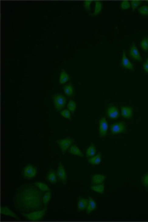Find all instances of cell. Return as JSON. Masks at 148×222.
<instances>
[{"label": "cell", "mask_w": 148, "mask_h": 222, "mask_svg": "<svg viewBox=\"0 0 148 222\" xmlns=\"http://www.w3.org/2000/svg\"><path fill=\"white\" fill-rule=\"evenodd\" d=\"M33 185H27L20 193V201L28 209H37L41 206V193L36 189Z\"/></svg>", "instance_id": "6da1fadb"}, {"label": "cell", "mask_w": 148, "mask_h": 222, "mask_svg": "<svg viewBox=\"0 0 148 222\" xmlns=\"http://www.w3.org/2000/svg\"><path fill=\"white\" fill-rule=\"evenodd\" d=\"M46 212H47V207L45 209H43V210H40V211H35V212H31L29 214H24L23 213L22 214L26 218H27L29 220L37 221V220H41L44 217Z\"/></svg>", "instance_id": "7a4b0ae2"}, {"label": "cell", "mask_w": 148, "mask_h": 222, "mask_svg": "<svg viewBox=\"0 0 148 222\" xmlns=\"http://www.w3.org/2000/svg\"><path fill=\"white\" fill-rule=\"evenodd\" d=\"M53 100L54 103V108L57 111L62 110L66 105V98L61 94H55L53 97Z\"/></svg>", "instance_id": "3957f363"}, {"label": "cell", "mask_w": 148, "mask_h": 222, "mask_svg": "<svg viewBox=\"0 0 148 222\" xmlns=\"http://www.w3.org/2000/svg\"><path fill=\"white\" fill-rule=\"evenodd\" d=\"M110 131L113 135L116 134H122L126 132V127H125V122H117L113 123L110 127Z\"/></svg>", "instance_id": "277c9868"}, {"label": "cell", "mask_w": 148, "mask_h": 222, "mask_svg": "<svg viewBox=\"0 0 148 222\" xmlns=\"http://www.w3.org/2000/svg\"><path fill=\"white\" fill-rule=\"evenodd\" d=\"M73 139L71 138L70 137H67L65 138H63V139H59L57 141V143H58V145H59L60 148H61V150H62V153L64 154L65 153H66L67 149L69 148V147H71V145H72V143H73Z\"/></svg>", "instance_id": "5b68a950"}, {"label": "cell", "mask_w": 148, "mask_h": 222, "mask_svg": "<svg viewBox=\"0 0 148 222\" xmlns=\"http://www.w3.org/2000/svg\"><path fill=\"white\" fill-rule=\"evenodd\" d=\"M37 172V168L34 167L32 165H27L24 168L23 175L25 178L32 179L34 178Z\"/></svg>", "instance_id": "8992f818"}, {"label": "cell", "mask_w": 148, "mask_h": 222, "mask_svg": "<svg viewBox=\"0 0 148 222\" xmlns=\"http://www.w3.org/2000/svg\"><path fill=\"white\" fill-rule=\"evenodd\" d=\"M57 175H58V179L61 182L65 185L67 182V175L66 171L64 170V168L63 166L62 163L60 162L59 164V167H58V171H57Z\"/></svg>", "instance_id": "52a82bcc"}, {"label": "cell", "mask_w": 148, "mask_h": 222, "mask_svg": "<svg viewBox=\"0 0 148 222\" xmlns=\"http://www.w3.org/2000/svg\"><path fill=\"white\" fill-rule=\"evenodd\" d=\"M108 124L107 122V120L105 117L102 118L99 120V135L100 137H105L108 132Z\"/></svg>", "instance_id": "ba28073f"}, {"label": "cell", "mask_w": 148, "mask_h": 222, "mask_svg": "<svg viewBox=\"0 0 148 222\" xmlns=\"http://www.w3.org/2000/svg\"><path fill=\"white\" fill-rule=\"evenodd\" d=\"M106 113L111 120H117L119 116V110L116 106H109Z\"/></svg>", "instance_id": "9c48e42d"}, {"label": "cell", "mask_w": 148, "mask_h": 222, "mask_svg": "<svg viewBox=\"0 0 148 222\" xmlns=\"http://www.w3.org/2000/svg\"><path fill=\"white\" fill-rule=\"evenodd\" d=\"M129 54H130V57L132 58L133 60H137V61H141L142 60V57L140 56V53L138 51L135 43H133L132 45H131V48L129 49Z\"/></svg>", "instance_id": "30bf717a"}, {"label": "cell", "mask_w": 148, "mask_h": 222, "mask_svg": "<svg viewBox=\"0 0 148 222\" xmlns=\"http://www.w3.org/2000/svg\"><path fill=\"white\" fill-rule=\"evenodd\" d=\"M121 115L125 119H131L133 116V109L129 106L121 107Z\"/></svg>", "instance_id": "8fae6325"}, {"label": "cell", "mask_w": 148, "mask_h": 222, "mask_svg": "<svg viewBox=\"0 0 148 222\" xmlns=\"http://www.w3.org/2000/svg\"><path fill=\"white\" fill-rule=\"evenodd\" d=\"M122 65L124 66L126 69H128L129 71H135V68L133 66V64H131V62L129 61L127 56H126V53L125 51L123 52V57H122Z\"/></svg>", "instance_id": "7c38bea8"}, {"label": "cell", "mask_w": 148, "mask_h": 222, "mask_svg": "<svg viewBox=\"0 0 148 222\" xmlns=\"http://www.w3.org/2000/svg\"><path fill=\"white\" fill-rule=\"evenodd\" d=\"M106 176L104 175H94L91 177V182L93 185H98L104 182Z\"/></svg>", "instance_id": "4fadbf2b"}, {"label": "cell", "mask_w": 148, "mask_h": 222, "mask_svg": "<svg viewBox=\"0 0 148 222\" xmlns=\"http://www.w3.org/2000/svg\"><path fill=\"white\" fill-rule=\"evenodd\" d=\"M46 178L52 183H57L58 182V175H57V171H53V170H50L47 172V177Z\"/></svg>", "instance_id": "5bb4252c"}, {"label": "cell", "mask_w": 148, "mask_h": 222, "mask_svg": "<svg viewBox=\"0 0 148 222\" xmlns=\"http://www.w3.org/2000/svg\"><path fill=\"white\" fill-rule=\"evenodd\" d=\"M96 208H97V203L95 202V200L92 197H89L88 198V205L86 208V213L87 214L91 213L94 210H96Z\"/></svg>", "instance_id": "9a60e30c"}, {"label": "cell", "mask_w": 148, "mask_h": 222, "mask_svg": "<svg viewBox=\"0 0 148 222\" xmlns=\"http://www.w3.org/2000/svg\"><path fill=\"white\" fill-rule=\"evenodd\" d=\"M1 214H4V215H9V216H11V217H13V218H15L16 219V220H20L19 219V217L16 215L12 210H10L9 209L8 207H1Z\"/></svg>", "instance_id": "2e32d148"}, {"label": "cell", "mask_w": 148, "mask_h": 222, "mask_svg": "<svg viewBox=\"0 0 148 222\" xmlns=\"http://www.w3.org/2000/svg\"><path fill=\"white\" fill-rule=\"evenodd\" d=\"M102 161V155L101 153H98L97 155H94L93 157H91L89 159H88V162L89 164H91V165H99Z\"/></svg>", "instance_id": "e0dca14e"}, {"label": "cell", "mask_w": 148, "mask_h": 222, "mask_svg": "<svg viewBox=\"0 0 148 222\" xmlns=\"http://www.w3.org/2000/svg\"><path fill=\"white\" fill-rule=\"evenodd\" d=\"M88 205V200L85 198L80 197L78 201V210L79 211H82V210H86Z\"/></svg>", "instance_id": "ac0fdd59"}, {"label": "cell", "mask_w": 148, "mask_h": 222, "mask_svg": "<svg viewBox=\"0 0 148 222\" xmlns=\"http://www.w3.org/2000/svg\"><path fill=\"white\" fill-rule=\"evenodd\" d=\"M70 80V75L67 74L64 70H61V73H60V75H59V84L62 85V84L66 83L67 82H69Z\"/></svg>", "instance_id": "d6986e66"}, {"label": "cell", "mask_w": 148, "mask_h": 222, "mask_svg": "<svg viewBox=\"0 0 148 222\" xmlns=\"http://www.w3.org/2000/svg\"><path fill=\"white\" fill-rule=\"evenodd\" d=\"M63 89H64V91L65 92V94L67 96H69V97H71L74 94V86H73V83H70L66 85V86H64Z\"/></svg>", "instance_id": "ffe728a7"}, {"label": "cell", "mask_w": 148, "mask_h": 222, "mask_svg": "<svg viewBox=\"0 0 148 222\" xmlns=\"http://www.w3.org/2000/svg\"><path fill=\"white\" fill-rule=\"evenodd\" d=\"M69 152H70L71 154L76 155V156H80V157H83V154H82V152L80 150V149H79V147H76L75 145H72V146L70 147Z\"/></svg>", "instance_id": "44dd1931"}, {"label": "cell", "mask_w": 148, "mask_h": 222, "mask_svg": "<svg viewBox=\"0 0 148 222\" xmlns=\"http://www.w3.org/2000/svg\"><path fill=\"white\" fill-rule=\"evenodd\" d=\"M91 189L98 193L102 194L103 193V191H104V185L102 183V184H98V185H94V186H91Z\"/></svg>", "instance_id": "7402d4cb"}, {"label": "cell", "mask_w": 148, "mask_h": 222, "mask_svg": "<svg viewBox=\"0 0 148 222\" xmlns=\"http://www.w3.org/2000/svg\"><path fill=\"white\" fill-rule=\"evenodd\" d=\"M102 4L100 1H96L95 2V9H94V13L91 15L92 16H97L99 13L102 11Z\"/></svg>", "instance_id": "603a6c76"}, {"label": "cell", "mask_w": 148, "mask_h": 222, "mask_svg": "<svg viewBox=\"0 0 148 222\" xmlns=\"http://www.w3.org/2000/svg\"><path fill=\"white\" fill-rule=\"evenodd\" d=\"M96 152H97V149H96V147H95V145L94 144H91V146H90L88 148H87V150H86V156L87 157H93L95 154H96Z\"/></svg>", "instance_id": "cb8c5ba5"}, {"label": "cell", "mask_w": 148, "mask_h": 222, "mask_svg": "<svg viewBox=\"0 0 148 222\" xmlns=\"http://www.w3.org/2000/svg\"><path fill=\"white\" fill-rule=\"evenodd\" d=\"M34 186H36L38 189H40L41 191H43V192H48V191H50V188H49L45 183L43 182H37L34 183Z\"/></svg>", "instance_id": "d4e9b609"}, {"label": "cell", "mask_w": 148, "mask_h": 222, "mask_svg": "<svg viewBox=\"0 0 148 222\" xmlns=\"http://www.w3.org/2000/svg\"><path fill=\"white\" fill-rule=\"evenodd\" d=\"M50 199H51V192L50 191H48L47 193H46L44 196H43V204H44V206H47V204H48V203L50 202Z\"/></svg>", "instance_id": "484cf974"}, {"label": "cell", "mask_w": 148, "mask_h": 222, "mask_svg": "<svg viewBox=\"0 0 148 222\" xmlns=\"http://www.w3.org/2000/svg\"><path fill=\"white\" fill-rule=\"evenodd\" d=\"M67 109L70 111V113H74L76 109V103L73 100H70L67 104Z\"/></svg>", "instance_id": "4316f807"}, {"label": "cell", "mask_w": 148, "mask_h": 222, "mask_svg": "<svg viewBox=\"0 0 148 222\" xmlns=\"http://www.w3.org/2000/svg\"><path fill=\"white\" fill-rule=\"evenodd\" d=\"M139 13L141 16H148V6L146 5H143L139 9Z\"/></svg>", "instance_id": "83f0119b"}, {"label": "cell", "mask_w": 148, "mask_h": 222, "mask_svg": "<svg viewBox=\"0 0 148 222\" xmlns=\"http://www.w3.org/2000/svg\"><path fill=\"white\" fill-rule=\"evenodd\" d=\"M140 47L144 51H148V43L146 37H144L143 39L140 41Z\"/></svg>", "instance_id": "f1b7e54d"}, {"label": "cell", "mask_w": 148, "mask_h": 222, "mask_svg": "<svg viewBox=\"0 0 148 222\" xmlns=\"http://www.w3.org/2000/svg\"><path fill=\"white\" fill-rule=\"evenodd\" d=\"M130 7V2H129V1H122L121 2V5H120V8L123 9V10H126V9H128Z\"/></svg>", "instance_id": "f546056e"}, {"label": "cell", "mask_w": 148, "mask_h": 222, "mask_svg": "<svg viewBox=\"0 0 148 222\" xmlns=\"http://www.w3.org/2000/svg\"><path fill=\"white\" fill-rule=\"evenodd\" d=\"M60 114L62 115L63 117L66 118L68 120L71 119V115H70V111L69 109H64L60 112Z\"/></svg>", "instance_id": "4dcf8cb0"}, {"label": "cell", "mask_w": 148, "mask_h": 222, "mask_svg": "<svg viewBox=\"0 0 148 222\" xmlns=\"http://www.w3.org/2000/svg\"><path fill=\"white\" fill-rule=\"evenodd\" d=\"M140 3H141V2L139 1V0H132V1H130V5H131V7H132L133 11H135V10L136 9L137 7L140 4Z\"/></svg>", "instance_id": "1f68e13d"}, {"label": "cell", "mask_w": 148, "mask_h": 222, "mask_svg": "<svg viewBox=\"0 0 148 222\" xmlns=\"http://www.w3.org/2000/svg\"><path fill=\"white\" fill-rule=\"evenodd\" d=\"M141 182L143 184V186H148V172H146V174L142 176V178H141Z\"/></svg>", "instance_id": "d6a6232c"}, {"label": "cell", "mask_w": 148, "mask_h": 222, "mask_svg": "<svg viewBox=\"0 0 148 222\" xmlns=\"http://www.w3.org/2000/svg\"><path fill=\"white\" fill-rule=\"evenodd\" d=\"M91 3H92V1H90V0H88V1H84L83 2L84 8L87 9V10H90L91 9Z\"/></svg>", "instance_id": "836d02e7"}, {"label": "cell", "mask_w": 148, "mask_h": 222, "mask_svg": "<svg viewBox=\"0 0 148 222\" xmlns=\"http://www.w3.org/2000/svg\"><path fill=\"white\" fill-rule=\"evenodd\" d=\"M143 69H144L145 71L148 73V64L144 63V64H143Z\"/></svg>", "instance_id": "e575fe53"}, {"label": "cell", "mask_w": 148, "mask_h": 222, "mask_svg": "<svg viewBox=\"0 0 148 222\" xmlns=\"http://www.w3.org/2000/svg\"><path fill=\"white\" fill-rule=\"evenodd\" d=\"M146 63L148 64V58H147V59H146Z\"/></svg>", "instance_id": "d590c367"}, {"label": "cell", "mask_w": 148, "mask_h": 222, "mask_svg": "<svg viewBox=\"0 0 148 222\" xmlns=\"http://www.w3.org/2000/svg\"><path fill=\"white\" fill-rule=\"evenodd\" d=\"M146 40H147V43H148V36H147V37H146Z\"/></svg>", "instance_id": "8d00e7d4"}, {"label": "cell", "mask_w": 148, "mask_h": 222, "mask_svg": "<svg viewBox=\"0 0 148 222\" xmlns=\"http://www.w3.org/2000/svg\"><path fill=\"white\" fill-rule=\"evenodd\" d=\"M147 2H148V1H147Z\"/></svg>", "instance_id": "74e56055"}]
</instances>
